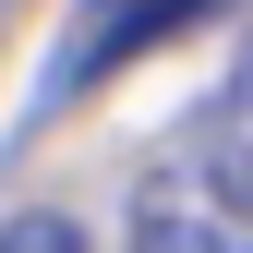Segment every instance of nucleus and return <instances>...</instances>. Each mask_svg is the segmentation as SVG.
I'll use <instances>...</instances> for the list:
<instances>
[{"label": "nucleus", "instance_id": "f257e3e1", "mask_svg": "<svg viewBox=\"0 0 253 253\" xmlns=\"http://www.w3.org/2000/svg\"><path fill=\"white\" fill-rule=\"evenodd\" d=\"M217 0H84V24H73V48H60V73H48V97H84L97 73H121L133 48H169L181 24H205Z\"/></svg>", "mask_w": 253, "mask_h": 253}, {"label": "nucleus", "instance_id": "f03ea898", "mask_svg": "<svg viewBox=\"0 0 253 253\" xmlns=\"http://www.w3.org/2000/svg\"><path fill=\"white\" fill-rule=\"evenodd\" d=\"M0 253H84V217H60V205H37V217H0Z\"/></svg>", "mask_w": 253, "mask_h": 253}, {"label": "nucleus", "instance_id": "7ed1b4c3", "mask_svg": "<svg viewBox=\"0 0 253 253\" xmlns=\"http://www.w3.org/2000/svg\"><path fill=\"white\" fill-rule=\"evenodd\" d=\"M229 97H241V109H253V37H241V60H229Z\"/></svg>", "mask_w": 253, "mask_h": 253}]
</instances>
